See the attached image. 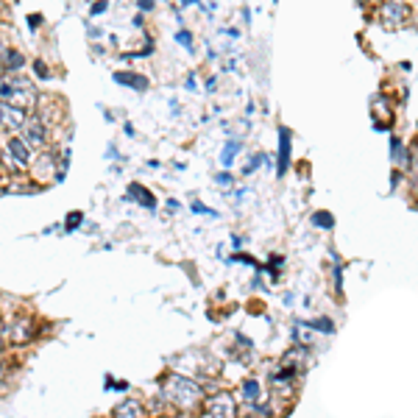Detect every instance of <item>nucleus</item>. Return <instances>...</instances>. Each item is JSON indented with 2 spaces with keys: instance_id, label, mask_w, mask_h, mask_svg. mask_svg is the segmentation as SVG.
<instances>
[{
  "instance_id": "2",
  "label": "nucleus",
  "mask_w": 418,
  "mask_h": 418,
  "mask_svg": "<svg viewBox=\"0 0 418 418\" xmlns=\"http://www.w3.org/2000/svg\"><path fill=\"white\" fill-rule=\"evenodd\" d=\"M410 6H404L402 0H388V3L380 9V23L388 28V31H393V28H404L407 23H410Z\"/></svg>"
},
{
  "instance_id": "22",
  "label": "nucleus",
  "mask_w": 418,
  "mask_h": 418,
  "mask_svg": "<svg viewBox=\"0 0 418 418\" xmlns=\"http://www.w3.org/2000/svg\"><path fill=\"white\" fill-rule=\"evenodd\" d=\"M81 221H84L81 212H70V215H67V223H65V232H76V229L81 226Z\"/></svg>"
},
{
  "instance_id": "11",
  "label": "nucleus",
  "mask_w": 418,
  "mask_h": 418,
  "mask_svg": "<svg viewBox=\"0 0 418 418\" xmlns=\"http://www.w3.org/2000/svg\"><path fill=\"white\" fill-rule=\"evenodd\" d=\"M243 151V140H237V137H232L226 145H223V151H221V165L223 168H232L234 165V156Z\"/></svg>"
},
{
  "instance_id": "25",
  "label": "nucleus",
  "mask_w": 418,
  "mask_h": 418,
  "mask_svg": "<svg viewBox=\"0 0 418 418\" xmlns=\"http://www.w3.org/2000/svg\"><path fill=\"white\" fill-rule=\"evenodd\" d=\"M153 6H156V0H137V9H140L142 14H151Z\"/></svg>"
},
{
  "instance_id": "31",
  "label": "nucleus",
  "mask_w": 418,
  "mask_h": 418,
  "mask_svg": "<svg viewBox=\"0 0 418 418\" xmlns=\"http://www.w3.org/2000/svg\"><path fill=\"white\" fill-rule=\"evenodd\" d=\"M243 243H245V240H243V237H240V234H234V240H232V245H234V248H240V245H243Z\"/></svg>"
},
{
  "instance_id": "18",
  "label": "nucleus",
  "mask_w": 418,
  "mask_h": 418,
  "mask_svg": "<svg viewBox=\"0 0 418 418\" xmlns=\"http://www.w3.org/2000/svg\"><path fill=\"white\" fill-rule=\"evenodd\" d=\"M309 221H312V226H316V229H327V232L335 226V218H332L329 212H316Z\"/></svg>"
},
{
  "instance_id": "13",
  "label": "nucleus",
  "mask_w": 418,
  "mask_h": 418,
  "mask_svg": "<svg viewBox=\"0 0 418 418\" xmlns=\"http://www.w3.org/2000/svg\"><path fill=\"white\" fill-rule=\"evenodd\" d=\"M390 160H393L396 168H402V170L407 168V148H404V142L399 137L390 140Z\"/></svg>"
},
{
  "instance_id": "7",
  "label": "nucleus",
  "mask_w": 418,
  "mask_h": 418,
  "mask_svg": "<svg viewBox=\"0 0 418 418\" xmlns=\"http://www.w3.org/2000/svg\"><path fill=\"white\" fill-rule=\"evenodd\" d=\"M115 81H118L120 87H129V89H137V92H145V89L151 87L148 78L140 76V73H115Z\"/></svg>"
},
{
  "instance_id": "3",
  "label": "nucleus",
  "mask_w": 418,
  "mask_h": 418,
  "mask_svg": "<svg viewBox=\"0 0 418 418\" xmlns=\"http://www.w3.org/2000/svg\"><path fill=\"white\" fill-rule=\"evenodd\" d=\"M237 404L229 393H215V396H209L206 404H204V412L206 415H234Z\"/></svg>"
},
{
  "instance_id": "1",
  "label": "nucleus",
  "mask_w": 418,
  "mask_h": 418,
  "mask_svg": "<svg viewBox=\"0 0 418 418\" xmlns=\"http://www.w3.org/2000/svg\"><path fill=\"white\" fill-rule=\"evenodd\" d=\"M165 396L170 404H176L179 410H192L198 407L201 402V388L192 382V380H184V377H168V385H165Z\"/></svg>"
},
{
  "instance_id": "19",
  "label": "nucleus",
  "mask_w": 418,
  "mask_h": 418,
  "mask_svg": "<svg viewBox=\"0 0 418 418\" xmlns=\"http://www.w3.org/2000/svg\"><path fill=\"white\" fill-rule=\"evenodd\" d=\"M229 263H243V265H251L254 271H263V263H256L254 256H248V254H243V251L232 254V259H229Z\"/></svg>"
},
{
  "instance_id": "14",
  "label": "nucleus",
  "mask_w": 418,
  "mask_h": 418,
  "mask_svg": "<svg viewBox=\"0 0 418 418\" xmlns=\"http://www.w3.org/2000/svg\"><path fill=\"white\" fill-rule=\"evenodd\" d=\"M115 415H145V407L140 402L129 399V402H123V404L115 407Z\"/></svg>"
},
{
  "instance_id": "33",
  "label": "nucleus",
  "mask_w": 418,
  "mask_h": 418,
  "mask_svg": "<svg viewBox=\"0 0 418 418\" xmlns=\"http://www.w3.org/2000/svg\"><path fill=\"white\" fill-rule=\"evenodd\" d=\"M182 6H198V0H182Z\"/></svg>"
},
{
  "instance_id": "27",
  "label": "nucleus",
  "mask_w": 418,
  "mask_h": 418,
  "mask_svg": "<svg viewBox=\"0 0 418 418\" xmlns=\"http://www.w3.org/2000/svg\"><path fill=\"white\" fill-rule=\"evenodd\" d=\"M215 182H218V184H221V187H229V184H232V182H234V176H232V173H226V170H223V173H218V176H215Z\"/></svg>"
},
{
  "instance_id": "12",
  "label": "nucleus",
  "mask_w": 418,
  "mask_h": 418,
  "mask_svg": "<svg viewBox=\"0 0 418 418\" xmlns=\"http://www.w3.org/2000/svg\"><path fill=\"white\" fill-rule=\"evenodd\" d=\"M274 160H271V153H265V151H256L251 160L245 162V168H243V176H251V173H256L259 168H265V165H271Z\"/></svg>"
},
{
  "instance_id": "21",
  "label": "nucleus",
  "mask_w": 418,
  "mask_h": 418,
  "mask_svg": "<svg viewBox=\"0 0 418 418\" xmlns=\"http://www.w3.org/2000/svg\"><path fill=\"white\" fill-rule=\"evenodd\" d=\"M176 42H179L182 47H187L190 54H195V39H192L190 31H179V34H176Z\"/></svg>"
},
{
  "instance_id": "4",
  "label": "nucleus",
  "mask_w": 418,
  "mask_h": 418,
  "mask_svg": "<svg viewBox=\"0 0 418 418\" xmlns=\"http://www.w3.org/2000/svg\"><path fill=\"white\" fill-rule=\"evenodd\" d=\"M25 109L23 107H14L9 100H0V123L9 126V129H23L25 126Z\"/></svg>"
},
{
  "instance_id": "30",
  "label": "nucleus",
  "mask_w": 418,
  "mask_h": 418,
  "mask_svg": "<svg viewBox=\"0 0 418 418\" xmlns=\"http://www.w3.org/2000/svg\"><path fill=\"white\" fill-rule=\"evenodd\" d=\"M168 209H170V212H179V201L170 198V201H168Z\"/></svg>"
},
{
  "instance_id": "24",
  "label": "nucleus",
  "mask_w": 418,
  "mask_h": 418,
  "mask_svg": "<svg viewBox=\"0 0 418 418\" xmlns=\"http://www.w3.org/2000/svg\"><path fill=\"white\" fill-rule=\"evenodd\" d=\"M107 9H109V0H95V3L89 6V17H100Z\"/></svg>"
},
{
  "instance_id": "10",
  "label": "nucleus",
  "mask_w": 418,
  "mask_h": 418,
  "mask_svg": "<svg viewBox=\"0 0 418 418\" xmlns=\"http://www.w3.org/2000/svg\"><path fill=\"white\" fill-rule=\"evenodd\" d=\"M25 137H28V142L31 145H42L45 142V123L39 120V118H34V120H25Z\"/></svg>"
},
{
  "instance_id": "8",
  "label": "nucleus",
  "mask_w": 418,
  "mask_h": 418,
  "mask_svg": "<svg viewBox=\"0 0 418 418\" xmlns=\"http://www.w3.org/2000/svg\"><path fill=\"white\" fill-rule=\"evenodd\" d=\"M240 399L248 402V404L259 402V399H263V382H259V380H243V385H240Z\"/></svg>"
},
{
  "instance_id": "5",
  "label": "nucleus",
  "mask_w": 418,
  "mask_h": 418,
  "mask_svg": "<svg viewBox=\"0 0 418 418\" xmlns=\"http://www.w3.org/2000/svg\"><path fill=\"white\" fill-rule=\"evenodd\" d=\"M287 168H290V129L282 126L279 129V151H276V176L285 179Z\"/></svg>"
},
{
  "instance_id": "29",
  "label": "nucleus",
  "mask_w": 418,
  "mask_h": 418,
  "mask_svg": "<svg viewBox=\"0 0 418 418\" xmlns=\"http://www.w3.org/2000/svg\"><path fill=\"white\" fill-rule=\"evenodd\" d=\"M28 25H31V31H34L36 25H42V17H39V14H31V17H28Z\"/></svg>"
},
{
  "instance_id": "34",
  "label": "nucleus",
  "mask_w": 418,
  "mask_h": 418,
  "mask_svg": "<svg viewBox=\"0 0 418 418\" xmlns=\"http://www.w3.org/2000/svg\"><path fill=\"white\" fill-rule=\"evenodd\" d=\"M0 346H3V340H0Z\"/></svg>"
},
{
  "instance_id": "9",
  "label": "nucleus",
  "mask_w": 418,
  "mask_h": 418,
  "mask_svg": "<svg viewBox=\"0 0 418 418\" xmlns=\"http://www.w3.org/2000/svg\"><path fill=\"white\" fill-rule=\"evenodd\" d=\"M9 156H12V160H17V165H28V160H31V151H28L25 140L12 137V140H9Z\"/></svg>"
},
{
  "instance_id": "28",
  "label": "nucleus",
  "mask_w": 418,
  "mask_h": 418,
  "mask_svg": "<svg viewBox=\"0 0 418 418\" xmlns=\"http://www.w3.org/2000/svg\"><path fill=\"white\" fill-rule=\"evenodd\" d=\"M34 70H36V76H39V78H47V67H45V62H39V59H36V62H34Z\"/></svg>"
},
{
  "instance_id": "20",
  "label": "nucleus",
  "mask_w": 418,
  "mask_h": 418,
  "mask_svg": "<svg viewBox=\"0 0 418 418\" xmlns=\"http://www.w3.org/2000/svg\"><path fill=\"white\" fill-rule=\"evenodd\" d=\"M23 65H25V59L20 50H6V70H20Z\"/></svg>"
},
{
  "instance_id": "6",
  "label": "nucleus",
  "mask_w": 418,
  "mask_h": 418,
  "mask_svg": "<svg viewBox=\"0 0 418 418\" xmlns=\"http://www.w3.org/2000/svg\"><path fill=\"white\" fill-rule=\"evenodd\" d=\"M126 201H137L140 206H145V209H153L156 206V198L151 195V190H145L142 184H137V182H131L129 184V195H126Z\"/></svg>"
},
{
  "instance_id": "17",
  "label": "nucleus",
  "mask_w": 418,
  "mask_h": 418,
  "mask_svg": "<svg viewBox=\"0 0 418 418\" xmlns=\"http://www.w3.org/2000/svg\"><path fill=\"white\" fill-rule=\"evenodd\" d=\"M282 268H285V256H271L268 263L263 265V271H268L274 282H279V276H282Z\"/></svg>"
},
{
  "instance_id": "16",
  "label": "nucleus",
  "mask_w": 418,
  "mask_h": 418,
  "mask_svg": "<svg viewBox=\"0 0 418 418\" xmlns=\"http://www.w3.org/2000/svg\"><path fill=\"white\" fill-rule=\"evenodd\" d=\"M332 282H335V290L343 293V263L335 251H332Z\"/></svg>"
},
{
  "instance_id": "15",
  "label": "nucleus",
  "mask_w": 418,
  "mask_h": 418,
  "mask_svg": "<svg viewBox=\"0 0 418 418\" xmlns=\"http://www.w3.org/2000/svg\"><path fill=\"white\" fill-rule=\"evenodd\" d=\"M307 327L312 332H321V335H332L335 332V321L332 318H312V321H307Z\"/></svg>"
},
{
  "instance_id": "26",
  "label": "nucleus",
  "mask_w": 418,
  "mask_h": 418,
  "mask_svg": "<svg viewBox=\"0 0 418 418\" xmlns=\"http://www.w3.org/2000/svg\"><path fill=\"white\" fill-rule=\"evenodd\" d=\"M251 412H256V415H271L274 410H271L268 404H256V402H254V404H251Z\"/></svg>"
},
{
  "instance_id": "32",
  "label": "nucleus",
  "mask_w": 418,
  "mask_h": 418,
  "mask_svg": "<svg viewBox=\"0 0 418 418\" xmlns=\"http://www.w3.org/2000/svg\"><path fill=\"white\" fill-rule=\"evenodd\" d=\"M293 298H296V293H285V304H287V307L293 304Z\"/></svg>"
},
{
  "instance_id": "23",
  "label": "nucleus",
  "mask_w": 418,
  "mask_h": 418,
  "mask_svg": "<svg viewBox=\"0 0 418 418\" xmlns=\"http://www.w3.org/2000/svg\"><path fill=\"white\" fill-rule=\"evenodd\" d=\"M192 212H195V215H206V218H218V212H215V209L204 206L201 201H192Z\"/></svg>"
}]
</instances>
